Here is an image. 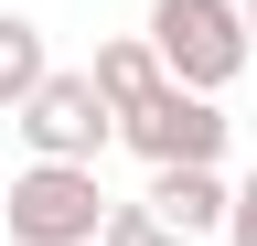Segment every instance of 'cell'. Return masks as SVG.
Listing matches in <instances>:
<instances>
[{
	"label": "cell",
	"instance_id": "obj_3",
	"mask_svg": "<svg viewBox=\"0 0 257 246\" xmlns=\"http://www.w3.org/2000/svg\"><path fill=\"white\" fill-rule=\"evenodd\" d=\"M225 118L214 97H193V86H161V97L140 107V118H118V139L140 150L150 171H204V161H225Z\"/></svg>",
	"mask_w": 257,
	"mask_h": 246
},
{
	"label": "cell",
	"instance_id": "obj_7",
	"mask_svg": "<svg viewBox=\"0 0 257 246\" xmlns=\"http://www.w3.org/2000/svg\"><path fill=\"white\" fill-rule=\"evenodd\" d=\"M43 86H54V54H43V22H32V11H0V107H32V97H43Z\"/></svg>",
	"mask_w": 257,
	"mask_h": 246
},
{
	"label": "cell",
	"instance_id": "obj_10",
	"mask_svg": "<svg viewBox=\"0 0 257 246\" xmlns=\"http://www.w3.org/2000/svg\"><path fill=\"white\" fill-rule=\"evenodd\" d=\"M246 33H257V0H246Z\"/></svg>",
	"mask_w": 257,
	"mask_h": 246
},
{
	"label": "cell",
	"instance_id": "obj_5",
	"mask_svg": "<svg viewBox=\"0 0 257 246\" xmlns=\"http://www.w3.org/2000/svg\"><path fill=\"white\" fill-rule=\"evenodd\" d=\"M150 214H161V225H182L193 246H204V235H225V225H236V182H225L214 161L204 171H150V193H140Z\"/></svg>",
	"mask_w": 257,
	"mask_h": 246
},
{
	"label": "cell",
	"instance_id": "obj_8",
	"mask_svg": "<svg viewBox=\"0 0 257 246\" xmlns=\"http://www.w3.org/2000/svg\"><path fill=\"white\" fill-rule=\"evenodd\" d=\"M96 246H193V235H182V225H161L150 203H118V214H107V235H96Z\"/></svg>",
	"mask_w": 257,
	"mask_h": 246
},
{
	"label": "cell",
	"instance_id": "obj_9",
	"mask_svg": "<svg viewBox=\"0 0 257 246\" xmlns=\"http://www.w3.org/2000/svg\"><path fill=\"white\" fill-rule=\"evenodd\" d=\"M225 246H257V171L236 182V225H225Z\"/></svg>",
	"mask_w": 257,
	"mask_h": 246
},
{
	"label": "cell",
	"instance_id": "obj_1",
	"mask_svg": "<svg viewBox=\"0 0 257 246\" xmlns=\"http://www.w3.org/2000/svg\"><path fill=\"white\" fill-rule=\"evenodd\" d=\"M150 43H161V65H172V86H193V97H225V86L257 65L246 0H150Z\"/></svg>",
	"mask_w": 257,
	"mask_h": 246
},
{
	"label": "cell",
	"instance_id": "obj_4",
	"mask_svg": "<svg viewBox=\"0 0 257 246\" xmlns=\"http://www.w3.org/2000/svg\"><path fill=\"white\" fill-rule=\"evenodd\" d=\"M11 129H22V150H32V161H86V171H96V150L118 139V107L96 97V75H54L43 97L11 118Z\"/></svg>",
	"mask_w": 257,
	"mask_h": 246
},
{
	"label": "cell",
	"instance_id": "obj_2",
	"mask_svg": "<svg viewBox=\"0 0 257 246\" xmlns=\"http://www.w3.org/2000/svg\"><path fill=\"white\" fill-rule=\"evenodd\" d=\"M107 193H96L86 161H32L11 171V246H96L107 235Z\"/></svg>",
	"mask_w": 257,
	"mask_h": 246
},
{
	"label": "cell",
	"instance_id": "obj_6",
	"mask_svg": "<svg viewBox=\"0 0 257 246\" xmlns=\"http://www.w3.org/2000/svg\"><path fill=\"white\" fill-rule=\"evenodd\" d=\"M86 75H96V97H107L118 118H140L161 86H172V65H161V43H150V33H118V43H96V65H86Z\"/></svg>",
	"mask_w": 257,
	"mask_h": 246
}]
</instances>
